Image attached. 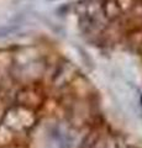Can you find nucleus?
<instances>
[{
	"mask_svg": "<svg viewBox=\"0 0 142 148\" xmlns=\"http://www.w3.org/2000/svg\"><path fill=\"white\" fill-rule=\"evenodd\" d=\"M135 1H136L137 5H141L142 6V0H135Z\"/></svg>",
	"mask_w": 142,
	"mask_h": 148,
	"instance_id": "nucleus-1",
	"label": "nucleus"
}]
</instances>
